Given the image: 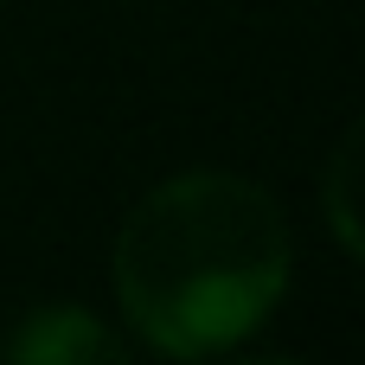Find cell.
<instances>
[{
  "label": "cell",
  "mask_w": 365,
  "mask_h": 365,
  "mask_svg": "<svg viewBox=\"0 0 365 365\" xmlns=\"http://www.w3.org/2000/svg\"><path fill=\"white\" fill-rule=\"evenodd\" d=\"M109 276L115 308L148 353L218 359L282 308L295 237L276 192L225 167H192L128 205Z\"/></svg>",
  "instance_id": "6da1fadb"
},
{
  "label": "cell",
  "mask_w": 365,
  "mask_h": 365,
  "mask_svg": "<svg viewBox=\"0 0 365 365\" xmlns=\"http://www.w3.org/2000/svg\"><path fill=\"white\" fill-rule=\"evenodd\" d=\"M0 353L19 365H122L135 346L83 302H45L26 308L19 327L0 340Z\"/></svg>",
  "instance_id": "7a4b0ae2"
},
{
  "label": "cell",
  "mask_w": 365,
  "mask_h": 365,
  "mask_svg": "<svg viewBox=\"0 0 365 365\" xmlns=\"http://www.w3.org/2000/svg\"><path fill=\"white\" fill-rule=\"evenodd\" d=\"M359 128L340 135V148L327 154V180H321V212H327V231L334 244L359 263L365 257V225H359Z\"/></svg>",
  "instance_id": "3957f363"
}]
</instances>
